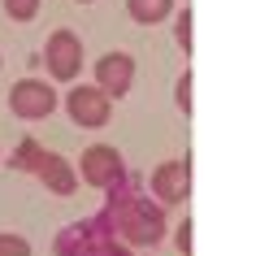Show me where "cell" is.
Returning <instances> with one entry per match:
<instances>
[{"instance_id":"11","label":"cell","mask_w":256,"mask_h":256,"mask_svg":"<svg viewBox=\"0 0 256 256\" xmlns=\"http://www.w3.org/2000/svg\"><path fill=\"white\" fill-rule=\"evenodd\" d=\"M44 156H48V148H40V139H22V144H18V152L9 156V170H22V174H35Z\"/></svg>"},{"instance_id":"3","label":"cell","mask_w":256,"mask_h":256,"mask_svg":"<svg viewBox=\"0 0 256 256\" xmlns=\"http://www.w3.org/2000/svg\"><path fill=\"white\" fill-rule=\"evenodd\" d=\"M78 178L87 187H96V191H108V187H118L122 178H126V161H122L118 148L92 144V148L82 152V161H78Z\"/></svg>"},{"instance_id":"12","label":"cell","mask_w":256,"mask_h":256,"mask_svg":"<svg viewBox=\"0 0 256 256\" xmlns=\"http://www.w3.org/2000/svg\"><path fill=\"white\" fill-rule=\"evenodd\" d=\"M174 40L182 52H191V9H174Z\"/></svg>"},{"instance_id":"10","label":"cell","mask_w":256,"mask_h":256,"mask_svg":"<svg viewBox=\"0 0 256 256\" xmlns=\"http://www.w3.org/2000/svg\"><path fill=\"white\" fill-rule=\"evenodd\" d=\"M118 239H122L118 226L108 222V226L100 230V234H96L87 248H82V256H135V248H130V243H118Z\"/></svg>"},{"instance_id":"14","label":"cell","mask_w":256,"mask_h":256,"mask_svg":"<svg viewBox=\"0 0 256 256\" xmlns=\"http://www.w3.org/2000/svg\"><path fill=\"white\" fill-rule=\"evenodd\" d=\"M174 104H178V113H187V118H191V108H196V104H191V70H187V74H178V82H174Z\"/></svg>"},{"instance_id":"15","label":"cell","mask_w":256,"mask_h":256,"mask_svg":"<svg viewBox=\"0 0 256 256\" xmlns=\"http://www.w3.org/2000/svg\"><path fill=\"white\" fill-rule=\"evenodd\" d=\"M0 256H30V243L22 234H9V230H0Z\"/></svg>"},{"instance_id":"8","label":"cell","mask_w":256,"mask_h":256,"mask_svg":"<svg viewBox=\"0 0 256 256\" xmlns=\"http://www.w3.org/2000/svg\"><path fill=\"white\" fill-rule=\"evenodd\" d=\"M35 174H40V182L52 191V196H74V191H78V182H82V178H78V165L66 161V156H56V152H48V156H44Z\"/></svg>"},{"instance_id":"17","label":"cell","mask_w":256,"mask_h":256,"mask_svg":"<svg viewBox=\"0 0 256 256\" xmlns=\"http://www.w3.org/2000/svg\"><path fill=\"white\" fill-rule=\"evenodd\" d=\"M78 4H92V0H78Z\"/></svg>"},{"instance_id":"9","label":"cell","mask_w":256,"mask_h":256,"mask_svg":"<svg viewBox=\"0 0 256 256\" xmlns=\"http://www.w3.org/2000/svg\"><path fill=\"white\" fill-rule=\"evenodd\" d=\"M126 14L135 18L139 26H156L174 14V0H126Z\"/></svg>"},{"instance_id":"6","label":"cell","mask_w":256,"mask_h":256,"mask_svg":"<svg viewBox=\"0 0 256 256\" xmlns=\"http://www.w3.org/2000/svg\"><path fill=\"white\" fill-rule=\"evenodd\" d=\"M148 187H152V196H156L165 208L187 204V196H191V156L187 161H161L156 170H152Z\"/></svg>"},{"instance_id":"4","label":"cell","mask_w":256,"mask_h":256,"mask_svg":"<svg viewBox=\"0 0 256 256\" xmlns=\"http://www.w3.org/2000/svg\"><path fill=\"white\" fill-rule=\"evenodd\" d=\"M44 66H48V74H52L56 82H74L82 70V40L74 35V30H52L48 35V44H44Z\"/></svg>"},{"instance_id":"16","label":"cell","mask_w":256,"mask_h":256,"mask_svg":"<svg viewBox=\"0 0 256 256\" xmlns=\"http://www.w3.org/2000/svg\"><path fill=\"white\" fill-rule=\"evenodd\" d=\"M191 234H196L191 217H187V222H178V230H174V248H178L182 256H191V248H196V243H191Z\"/></svg>"},{"instance_id":"7","label":"cell","mask_w":256,"mask_h":256,"mask_svg":"<svg viewBox=\"0 0 256 256\" xmlns=\"http://www.w3.org/2000/svg\"><path fill=\"white\" fill-rule=\"evenodd\" d=\"M96 82H100L113 100H122V96L130 92V82H135V56L130 52H104L96 61Z\"/></svg>"},{"instance_id":"5","label":"cell","mask_w":256,"mask_h":256,"mask_svg":"<svg viewBox=\"0 0 256 256\" xmlns=\"http://www.w3.org/2000/svg\"><path fill=\"white\" fill-rule=\"evenodd\" d=\"M56 108V92H52V82H44V78H22L9 87V113L22 122H40L48 118Z\"/></svg>"},{"instance_id":"13","label":"cell","mask_w":256,"mask_h":256,"mask_svg":"<svg viewBox=\"0 0 256 256\" xmlns=\"http://www.w3.org/2000/svg\"><path fill=\"white\" fill-rule=\"evenodd\" d=\"M40 4H44V0H4V9H9L14 22H30V18L40 14Z\"/></svg>"},{"instance_id":"1","label":"cell","mask_w":256,"mask_h":256,"mask_svg":"<svg viewBox=\"0 0 256 256\" xmlns=\"http://www.w3.org/2000/svg\"><path fill=\"white\" fill-rule=\"evenodd\" d=\"M104 213L113 217L118 234L130 248H152V243L165 239V204L156 196H144L130 178H122L118 187H108Z\"/></svg>"},{"instance_id":"2","label":"cell","mask_w":256,"mask_h":256,"mask_svg":"<svg viewBox=\"0 0 256 256\" xmlns=\"http://www.w3.org/2000/svg\"><path fill=\"white\" fill-rule=\"evenodd\" d=\"M66 113H70V122H74V126H82V130H100V126H108V118H113V96H108L100 82L70 87Z\"/></svg>"}]
</instances>
